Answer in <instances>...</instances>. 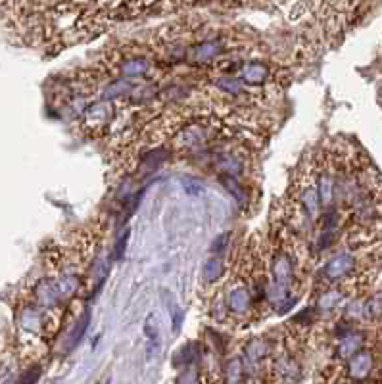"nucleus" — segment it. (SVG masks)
<instances>
[{"instance_id":"3","label":"nucleus","mask_w":382,"mask_h":384,"mask_svg":"<svg viewBox=\"0 0 382 384\" xmlns=\"http://www.w3.org/2000/svg\"><path fill=\"white\" fill-rule=\"evenodd\" d=\"M250 302H252V296H250V290L246 284H237L235 289L227 294V305L232 313L237 315H242L250 310Z\"/></svg>"},{"instance_id":"4","label":"nucleus","mask_w":382,"mask_h":384,"mask_svg":"<svg viewBox=\"0 0 382 384\" xmlns=\"http://www.w3.org/2000/svg\"><path fill=\"white\" fill-rule=\"evenodd\" d=\"M361 348H363V334L355 333V331H350V333H346L340 338L336 354H338L340 359L348 362V359H350L355 352H360Z\"/></svg>"},{"instance_id":"5","label":"nucleus","mask_w":382,"mask_h":384,"mask_svg":"<svg viewBox=\"0 0 382 384\" xmlns=\"http://www.w3.org/2000/svg\"><path fill=\"white\" fill-rule=\"evenodd\" d=\"M219 52H221L219 43H216V41H208V43H202L200 46L192 48V60L198 62V64H202V62H209V60L216 58Z\"/></svg>"},{"instance_id":"8","label":"nucleus","mask_w":382,"mask_h":384,"mask_svg":"<svg viewBox=\"0 0 382 384\" xmlns=\"http://www.w3.org/2000/svg\"><path fill=\"white\" fill-rule=\"evenodd\" d=\"M150 65L146 64L145 60H129L121 65V72L127 75V77H135V75H145L148 72Z\"/></svg>"},{"instance_id":"2","label":"nucleus","mask_w":382,"mask_h":384,"mask_svg":"<svg viewBox=\"0 0 382 384\" xmlns=\"http://www.w3.org/2000/svg\"><path fill=\"white\" fill-rule=\"evenodd\" d=\"M375 357L369 350H360L348 359V378L350 380H365L373 373Z\"/></svg>"},{"instance_id":"9","label":"nucleus","mask_w":382,"mask_h":384,"mask_svg":"<svg viewBox=\"0 0 382 384\" xmlns=\"http://www.w3.org/2000/svg\"><path fill=\"white\" fill-rule=\"evenodd\" d=\"M221 269H223V263H221V261L216 260V258H213V260H208L202 269L204 279H206L208 283H213V281H217V279L221 277Z\"/></svg>"},{"instance_id":"11","label":"nucleus","mask_w":382,"mask_h":384,"mask_svg":"<svg viewBox=\"0 0 382 384\" xmlns=\"http://www.w3.org/2000/svg\"><path fill=\"white\" fill-rule=\"evenodd\" d=\"M217 87L221 88V91H225L227 95H238L242 85H240V81L235 79V77H221V79L217 81Z\"/></svg>"},{"instance_id":"6","label":"nucleus","mask_w":382,"mask_h":384,"mask_svg":"<svg viewBox=\"0 0 382 384\" xmlns=\"http://www.w3.org/2000/svg\"><path fill=\"white\" fill-rule=\"evenodd\" d=\"M242 81L250 83V85H258L267 79V67L263 64H246L242 67Z\"/></svg>"},{"instance_id":"13","label":"nucleus","mask_w":382,"mask_h":384,"mask_svg":"<svg viewBox=\"0 0 382 384\" xmlns=\"http://www.w3.org/2000/svg\"><path fill=\"white\" fill-rule=\"evenodd\" d=\"M227 242H229V234L225 232V234H221V237H219V239H217L216 242H213V250H217V252H221V250H223V248L227 246Z\"/></svg>"},{"instance_id":"7","label":"nucleus","mask_w":382,"mask_h":384,"mask_svg":"<svg viewBox=\"0 0 382 384\" xmlns=\"http://www.w3.org/2000/svg\"><path fill=\"white\" fill-rule=\"evenodd\" d=\"M58 283V289L62 292V296H73L77 290H79V279L75 275H70V273H65L56 281Z\"/></svg>"},{"instance_id":"12","label":"nucleus","mask_w":382,"mask_h":384,"mask_svg":"<svg viewBox=\"0 0 382 384\" xmlns=\"http://www.w3.org/2000/svg\"><path fill=\"white\" fill-rule=\"evenodd\" d=\"M87 325H88V313H85V315H83V319L77 323V326L73 329V333L70 334V346H67V348H73V346L83 338V334H85V331H87Z\"/></svg>"},{"instance_id":"1","label":"nucleus","mask_w":382,"mask_h":384,"mask_svg":"<svg viewBox=\"0 0 382 384\" xmlns=\"http://www.w3.org/2000/svg\"><path fill=\"white\" fill-rule=\"evenodd\" d=\"M357 263H360V260L353 252H340V254L327 261V265L323 269L324 281H329V283L346 281L348 277H352L353 271L357 269Z\"/></svg>"},{"instance_id":"10","label":"nucleus","mask_w":382,"mask_h":384,"mask_svg":"<svg viewBox=\"0 0 382 384\" xmlns=\"http://www.w3.org/2000/svg\"><path fill=\"white\" fill-rule=\"evenodd\" d=\"M267 354V346L263 340H253L250 342V346L246 348V355H248V359H252V362H260L263 359Z\"/></svg>"}]
</instances>
